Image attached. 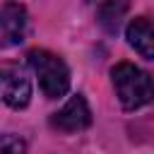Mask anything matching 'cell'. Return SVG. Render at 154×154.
<instances>
[{
	"mask_svg": "<svg viewBox=\"0 0 154 154\" xmlns=\"http://www.w3.org/2000/svg\"><path fill=\"white\" fill-rule=\"evenodd\" d=\"M128 14V0H103L96 10V22L106 34H118L120 24Z\"/></svg>",
	"mask_w": 154,
	"mask_h": 154,
	"instance_id": "52a82bcc",
	"label": "cell"
},
{
	"mask_svg": "<svg viewBox=\"0 0 154 154\" xmlns=\"http://www.w3.org/2000/svg\"><path fill=\"white\" fill-rule=\"evenodd\" d=\"M51 128L58 132H79L91 125V108L82 94H75L67 99V103L51 116Z\"/></svg>",
	"mask_w": 154,
	"mask_h": 154,
	"instance_id": "277c9868",
	"label": "cell"
},
{
	"mask_svg": "<svg viewBox=\"0 0 154 154\" xmlns=\"http://www.w3.org/2000/svg\"><path fill=\"white\" fill-rule=\"evenodd\" d=\"M0 154H26V142L17 135H0Z\"/></svg>",
	"mask_w": 154,
	"mask_h": 154,
	"instance_id": "ba28073f",
	"label": "cell"
},
{
	"mask_svg": "<svg viewBox=\"0 0 154 154\" xmlns=\"http://www.w3.org/2000/svg\"><path fill=\"white\" fill-rule=\"evenodd\" d=\"M128 43L147 60H154V24L147 17H135L125 26Z\"/></svg>",
	"mask_w": 154,
	"mask_h": 154,
	"instance_id": "8992f818",
	"label": "cell"
},
{
	"mask_svg": "<svg viewBox=\"0 0 154 154\" xmlns=\"http://www.w3.org/2000/svg\"><path fill=\"white\" fill-rule=\"evenodd\" d=\"M113 89L125 111H137L154 101V79L149 72L132 63H118L111 70Z\"/></svg>",
	"mask_w": 154,
	"mask_h": 154,
	"instance_id": "6da1fadb",
	"label": "cell"
},
{
	"mask_svg": "<svg viewBox=\"0 0 154 154\" xmlns=\"http://www.w3.org/2000/svg\"><path fill=\"white\" fill-rule=\"evenodd\" d=\"M0 101L10 108H26L31 101V82L22 65L0 63Z\"/></svg>",
	"mask_w": 154,
	"mask_h": 154,
	"instance_id": "3957f363",
	"label": "cell"
},
{
	"mask_svg": "<svg viewBox=\"0 0 154 154\" xmlns=\"http://www.w3.org/2000/svg\"><path fill=\"white\" fill-rule=\"evenodd\" d=\"M29 65L34 67L36 77H38V87L48 99H58L63 94H67L70 89V70L65 65V60L46 48H34L26 53Z\"/></svg>",
	"mask_w": 154,
	"mask_h": 154,
	"instance_id": "7a4b0ae2",
	"label": "cell"
},
{
	"mask_svg": "<svg viewBox=\"0 0 154 154\" xmlns=\"http://www.w3.org/2000/svg\"><path fill=\"white\" fill-rule=\"evenodd\" d=\"M29 17L24 5L19 2H5L0 5V48L19 46L26 36Z\"/></svg>",
	"mask_w": 154,
	"mask_h": 154,
	"instance_id": "5b68a950",
	"label": "cell"
}]
</instances>
